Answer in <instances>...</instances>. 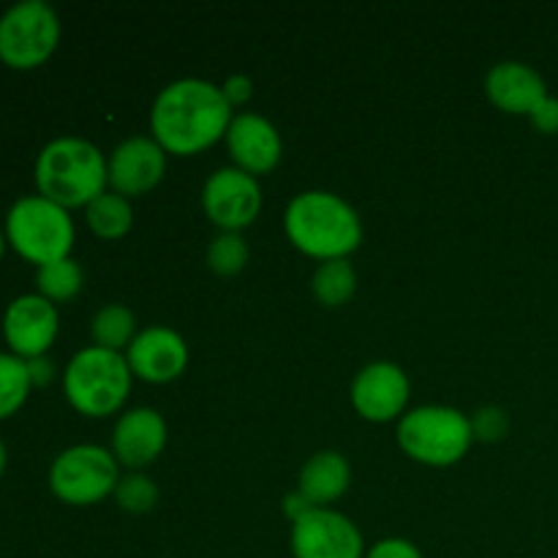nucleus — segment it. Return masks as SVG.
I'll use <instances>...</instances> for the list:
<instances>
[{
	"label": "nucleus",
	"mask_w": 558,
	"mask_h": 558,
	"mask_svg": "<svg viewBox=\"0 0 558 558\" xmlns=\"http://www.w3.org/2000/svg\"><path fill=\"white\" fill-rule=\"evenodd\" d=\"M232 118V107L223 98L221 87L185 76L169 82L156 96L150 109V131L167 156H199L227 136Z\"/></svg>",
	"instance_id": "1"
},
{
	"label": "nucleus",
	"mask_w": 558,
	"mask_h": 558,
	"mask_svg": "<svg viewBox=\"0 0 558 558\" xmlns=\"http://www.w3.org/2000/svg\"><path fill=\"white\" fill-rule=\"evenodd\" d=\"M289 243L319 262L349 259L363 243V221L357 210L330 191H303L283 213Z\"/></svg>",
	"instance_id": "2"
},
{
	"label": "nucleus",
	"mask_w": 558,
	"mask_h": 558,
	"mask_svg": "<svg viewBox=\"0 0 558 558\" xmlns=\"http://www.w3.org/2000/svg\"><path fill=\"white\" fill-rule=\"evenodd\" d=\"M33 174H36L38 196L65 210L87 207L107 191L109 183L104 153L80 136H60L44 145Z\"/></svg>",
	"instance_id": "3"
},
{
	"label": "nucleus",
	"mask_w": 558,
	"mask_h": 558,
	"mask_svg": "<svg viewBox=\"0 0 558 558\" xmlns=\"http://www.w3.org/2000/svg\"><path fill=\"white\" fill-rule=\"evenodd\" d=\"M134 374L123 352H109L101 347H87L71 357L63 371L65 401L85 417H109L120 412L131 396Z\"/></svg>",
	"instance_id": "4"
},
{
	"label": "nucleus",
	"mask_w": 558,
	"mask_h": 558,
	"mask_svg": "<svg viewBox=\"0 0 558 558\" xmlns=\"http://www.w3.org/2000/svg\"><path fill=\"white\" fill-rule=\"evenodd\" d=\"M74 221L69 210L44 196H22L5 216V243L31 265L44 267L69 259L74 248Z\"/></svg>",
	"instance_id": "5"
},
{
	"label": "nucleus",
	"mask_w": 558,
	"mask_h": 558,
	"mask_svg": "<svg viewBox=\"0 0 558 558\" xmlns=\"http://www.w3.org/2000/svg\"><path fill=\"white\" fill-rule=\"evenodd\" d=\"M398 447L423 466L447 469L472 447V420L452 407H417L398 420Z\"/></svg>",
	"instance_id": "6"
},
{
	"label": "nucleus",
	"mask_w": 558,
	"mask_h": 558,
	"mask_svg": "<svg viewBox=\"0 0 558 558\" xmlns=\"http://www.w3.org/2000/svg\"><path fill=\"white\" fill-rule=\"evenodd\" d=\"M120 463L98 445H76L60 452L49 466V490L69 507H93L114 494Z\"/></svg>",
	"instance_id": "7"
},
{
	"label": "nucleus",
	"mask_w": 558,
	"mask_h": 558,
	"mask_svg": "<svg viewBox=\"0 0 558 558\" xmlns=\"http://www.w3.org/2000/svg\"><path fill=\"white\" fill-rule=\"evenodd\" d=\"M60 41V20L44 0H22L0 16V60L14 71L47 63Z\"/></svg>",
	"instance_id": "8"
},
{
	"label": "nucleus",
	"mask_w": 558,
	"mask_h": 558,
	"mask_svg": "<svg viewBox=\"0 0 558 558\" xmlns=\"http://www.w3.org/2000/svg\"><path fill=\"white\" fill-rule=\"evenodd\" d=\"M202 207L210 223L221 232H238L251 227L262 210L259 178L238 167H223L207 178L202 189Z\"/></svg>",
	"instance_id": "9"
},
{
	"label": "nucleus",
	"mask_w": 558,
	"mask_h": 558,
	"mask_svg": "<svg viewBox=\"0 0 558 558\" xmlns=\"http://www.w3.org/2000/svg\"><path fill=\"white\" fill-rule=\"evenodd\" d=\"M294 558H365L360 529L330 507H316L292 523Z\"/></svg>",
	"instance_id": "10"
},
{
	"label": "nucleus",
	"mask_w": 558,
	"mask_h": 558,
	"mask_svg": "<svg viewBox=\"0 0 558 558\" xmlns=\"http://www.w3.org/2000/svg\"><path fill=\"white\" fill-rule=\"evenodd\" d=\"M409 396H412L409 376L396 363H371L360 368L349 392L354 412L368 423L401 420L407 414Z\"/></svg>",
	"instance_id": "11"
},
{
	"label": "nucleus",
	"mask_w": 558,
	"mask_h": 558,
	"mask_svg": "<svg viewBox=\"0 0 558 558\" xmlns=\"http://www.w3.org/2000/svg\"><path fill=\"white\" fill-rule=\"evenodd\" d=\"M60 330V316L54 303L41 294H22L11 300L3 314V338L11 354L22 360H33L47 354Z\"/></svg>",
	"instance_id": "12"
},
{
	"label": "nucleus",
	"mask_w": 558,
	"mask_h": 558,
	"mask_svg": "<svg viewBox=\"0 0 558 558\" xmlns=\"http://www.w3.org/2000/svg\"><path fill=\"white\" fill-rule=\"evenodd\" d=\"M125 360L136 379L147 385H167L189 368V347L172 327L156 325L136 332L131 347L125 349Z\"/></svg>",
	"instance_id": "13"
},
{
	"label": "nucleus",
	"mask_w": 558,
	"mask_h": 558,
	"mask_svg": "<svg viewBox=\"0 0 558 558\" xmlns=\"http://www.w3.org/2000/svg\"><path fill=\"white\" fill-rule=\"evenodd\" d=\"M109 185L114 194L142 196L156 189L167 172V150L153 136H131L120 142L107 161Z\"/></svg>",
	"instance_id": "14"
},
{
	"label": "nucleus",
	"mask_w": 558,
	"mask_h": 558,
	"mask_svg": "<svg viewBox=\"0 0 558 558\" xmlns=\"http://www.w3.org/2000/svg\"><path fill=\"white\" fill-rule=\"evenodd\" d=\"M227 150L229 158L238 169L262 178V174L272 172L281 163L283 142L276 125L267 118L254 112H243L232 118V125L227 131Z\"/></svg>",
	"instance_id": "15"
},
{
	"label": "nucleus",
	"mask_w": 558,
	"mask_h": 558,
	"mask_svg": "<svg viewBox=\"0 0 558 558\" xmlns=\"http://www.w3.org/2000/svg\"><path fill=\"white\" fill-rule=\"evenodd\" d=\"M167 420L156 409H131L112 430V456L129 472L150 466L167 447Z\"/></svg>",
	"instance_id": "16"
},
{
	"label": "nucleus",
	"mask_w": 558,
	"mask_h": 558,
	"mask_svg": "<svg viewBox=\"0 0 558 558\" xmlns=\"http://www.w3.org/2000/svg\"><path fill=\"white\" fill-rule=\"evenodd\" d=\"M485 93L490 104L507 114H532L550 96L543 74L518 60L496 63L485 76Z\"/></svg>",
	"instance_id": "17"
},
{
	"label": "nucleus",
	"mask_w": 558,
	"mask_h": 558,
	"mask_svg": "<svg viewBox=\"0 0 558 558\" xmlns=\"http://www.w3.org/2000/svg\"><path fill=\"white\" fill-rule=\"evenodd\" d=\"M349 483H352V466L347 458L341 452L325 450L311 456L300 469L298 490L314 507H327L347 494Z\"/></svg>",
	"instance_id": "18"
},
{
	"label": "nucleus",
	"mask_w": 558,
	"mask_h": 558,
	"mask_svg": "<svg viewBox=\"0 0 558 558\" xmlns=\"http://www.w3.org/2000/svg\"><path fill=\"white\" fill-rule=\"evenodd\" d=\"M85 221L96 238L120 240L123 234H129L131 223H134V210H131V202L125 196L104 191L85 207Z\"/></svg>",
	"instance_id": "19"
},
{
	"label": "nucleus",
	"mask_w": 558,
	"mask_h": 558,
	"mask_svg": "<svg viewBox=\"0 0 558 558\" xmlns=\"http://www.w3.org/2000/svg\"><path fill=\"white\" fill-rule=\"evenodd\" d=\"M311 289H314V298L319 305H325V308H341L357 292V272H354L349 259L322 262L316 267Z\"/></svg>",
	"instance_id": "20"
},
{
	"label": "nucleus",
	"mask_w": 558,
	"mask_h": 558,
	"mask_svg": "<svg viewBox=\"0 0 558 558\" xmlns=\"http://www.w3.org/2000/svg\"><path fill=\"white\" fill-rule=\"evenodd\" d=\"M90 332L96 347L109 349V352H123V349H129L131 341L136 338L134 314L120 303L104 305V308L93 316Z\"/></svg>",
	"instance_id": "21"
},
{
	"label": "nucleus",
	"mask_w": 558,
	"mask_h": 558,
	"mask_svg": "<svg viewBox=\"0 0 558 558\" xmlns=\"http://www.w3.org/2000/svg\"><path fill=\"white\" fill-rule=\"evenodd\" d=\"M82 281H85L82 267L76 265L71 256L69 259H60V262H52V265L38 267L36 272L38 294H41L44 300H49V303H65V300H74L76 294H80Z\"/></svg>",
	"instance_id": "22"
},
{
	"label": "nucleus",
	"mask_w": 558,
	"mask_h": 558,
	"mask_svg": "<svg viewBox=\"0 0 558 558\" xmlns=\"http://www.w3.org/2000/svg\"><path fill=\"white\" fill-rule=\"evenodd\" d=\"M31 387L25 360L16 357V354L0 352V420H9L11 414L25 407Z\"/></svg>",
	"instance_id": "23"
},
{
	"label": "nucleus",
	"mask_w": 558,
	"mask_h": 558,
	"mask_svg": "<svg viewBox=\"0 0 558 558\" xmlns=\"http://www.w3.org/2000/svg\"><path fill=\"white\" fill-rule=\"evenodd\" d=\"M248 243L238 232H221L207 245V267L216 276H238L248 265Z\"/></svg>",
	"instance_id": "24"
},
{
	"label": "nucleus",
	"mask_w": 558,
	"mask_h": 558,
	"mask_svg": "<svg viewBox=\"0 0 558 558\" xmlns=\"http://www.w3.org/2000/svg\"><path fill=\"white\" fill-rule=\"evenodd\" d=\"M114 501L123 512L131 515H145L158 505V485L150 477L140 472H129L120 477L118 488H114Z\"/></svg>",
	"instance_id": "25"
},
{
	"label": "nucleus",
	"mask_w": 558,
	"mask_h": 558,
	"mask_svg": "<svg viewBox=\"0 0 558 558\" xmlns=\"http://www.w3.org/2000/svg\"><path fill=\"white\" fill-rule=\"evenodd\" d=\"M472 420V434L474 439L485 441V445H494L501 441L510 434V417H507L505 409L499 407H483L480 412H474Z\"/></svg>",
	"instance_id": "26"
},
{
	"label": "nucleus",
	"mask_w": 558,
	"mask_h": 558,
	"mask_svg": "<svg viewBox=\"0 0 558 558\" xmlns=\"http://www.w3.org/2000/svg\"><path fill=\"white\" fill-rule=\"evenodd\" d=\"M365 558H423V554H420L417 545L409 543V539L387 537L371 545V548L365 550Z\"/></svg>",
	"instance_id": "27"
},
{
	"label": "nucleus",
	"mask_w": 558,
	"mask_h": 558,
	"mask_svg": "<svg viewBox=\"0 0 558 558\" xmlns=\"http://www.w3.org/2000/svg\"><path fill=\"white\" fill-rule=\"evenodd\" d=\"M529 120H532V125L539 131V134H548V136L558 134V98L556 96L545 98V101L529 114Z\"/></svg>",
	"instance_id": "28"
},
{
	"label": "nucleus",
	"mask_w": 558,
	"mask_h": 558,
	"mask_svg": "<svg viewBox=\"0 0 558 558\" xmlns=\"http://www.w3.org/2000/svg\"><path fill=\"white\" fill-rule=\"evenodd\" d=\"M221 93L232 109L243 107V104H248L251 96H254V82H251L245 74H232L221 85Z\"/></svg>",
	"instance_id": "29"
},
{
	"label": "nucleus",
	"mask_w": 558,
	"mask_h": 558,
	"mask_svg": "<svg viewBox=\"0 0 558 558\" xmlns=\"http://www.w3.org/2000/svg\"><path fill=\"white\" fill-rule=\"evenodd\" d=\"M25 365H27V376H31L33 387H47L49 381L54 379V363L47 357V354L25 360Z\"/></svg>",
	"instance_id": "30"
},
{
	"label": "nucleus",
	"mask_w": 558,
	"mask_h": 558,
	"mask_svg": "<svg viewBox=\"0 0 558 558\" xmlns=\"http://www.w3.org/2000/svg\"><path fill=\"white\" fill-rule=\"evenodd\" d=\"M311 510H316L314 505H311L308 499H305L303 494H300V490H294V494H289L287 499H283V512H287V518L289 521H300V518L303 515H308Z\"/></svg>",
	"instance_id": "31"
},
{
	"label": "nucleus",
	"mask_w": 558,
	"mask_h": 558,
	"mask_svg": "<svg viewBox=\"0 0 558 558\" xmlns=\"http://www.w3.org/2000/svg\"><path fill=\"white\" fill-rule=\"evenodd\" d=\"M5 463H9V456H5V445H3V439H0V477H3V472H5Z\"/></svg>",
	"instance_id": "32"
},
{
	"label": "nucleus",
	"mask_w": 558,
	"mask_h": 558,
	"mask_svg": "<svg viewBox=\"0 0 558 558\" xmlns=\"http://www.w3.org/2000/svg\"><path fill=\"white\" fill-rule=\"evenodd\" d=\"M3 254H5V234L0 232V259H3Z\"/></svg>",
	"instance_id": "33"
}]
</instances>
